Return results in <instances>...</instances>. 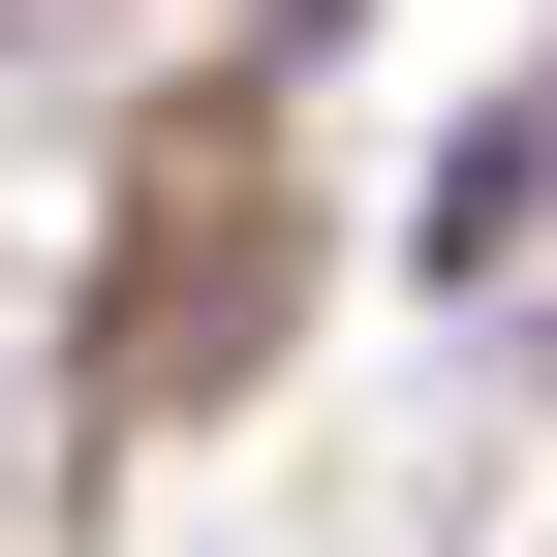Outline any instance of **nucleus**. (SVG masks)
I'll return each instance as SVG.
<instances>
[]
</instances>
